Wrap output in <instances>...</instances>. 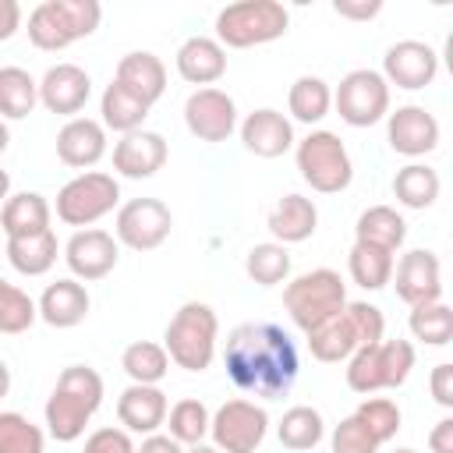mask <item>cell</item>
I'll list each match as a JSON object with an SVG mask.
<instances>
[{"label": "cell", "instance_id": "1", "mask_svg": "<svg viewBox=\"0 0 453 453\" xmlns=\"http://www.w3.org/2000/svg\"><path fill=\"white\" fill-rule=\"evenodd\" d=\"M223 365L230 382L262 400L283 396L301 372L297 347L290 333L276 322H241L230 329L226 347H223Z\"/></svg>", "mask_w": 453, "mask_h": 453}, {"label": "cell", "instance_id": "2", "mask_svg": "<svg viewBox=\"0 0 453 453\" xmlns=\"http://www.w3.org/2000/svg\"><path fill=\"white\" fill-rule=\"evenodd\" d=\"M103 375L88 365H67L57 375V386L42 407L46 414V432L57 442H74L85 435V425L103 403Z\"/></svg>", "mask_w": 453, "mask_h": 453}, {"label": "cell", "instance_id": "3", "mask_svg": "<svg viewBox=\"0 0 453 453\" xmlns=\"http://www.w3.org/2000/svg\"><path fill=\"white\" fill-rule=\"evenodd\" d=\"M382 333H386V319H382V308H379V304L347 301L340 315H333L329 322H322L319 329H311V333H304V336H308V350H311L315 361L340 365V361H347L354 350L379 343Z\"/></svg>", "mask_w": 453, "mask_h": 453}, {"label": "cell", "instance_id": "4", "mask_svg": "<svg viewBox=\"0 0 453 453\" xmlns=\"http://www.w3.org/2000/svg\"><path fill=\"white\" fill-rule=\"evenodd\" d=\"M219 319L205 301H184L163 333L166 357L184 372H205L216 357Z\"/></svg>", "mask_w": 453, "mask_h": 453}, {"label": "cell", "instance_id": "5", "mask_svg": "<svg viewBox=\"0 0 453 453\" xmlns=\"http://www.w3.org/2000/svg\"><path fill=\"white\" fill-rule=\"evenodd\" d=\"M103 21L99 0H42L28 14V39L35 50L57 53L78 39H88Z\"/></svg>", "mask_w": 453, "mask_h": 453}, {"label": "cell", "instance_id": "6", "mask_svg": "<svg viewBox=\"0 0 453 453\" xmlns=\"http://www.w3.org/2000/svg\"><path fill=\"white\" fill-rule=\"evenodd\" d=\"M347 304V287L340 280L336 269H308L301 276H294L283 287V308L290 315V322L301 333L319 329L322 322H329L333 315H340Z\"/></svg>", "mask_w": 453, "mask_h": 453}, {"label": "cell", "instance_id": "7", "mask_svg": "<svg viewBox=\"0 0 453 453\" xmlns=\"http://www.w3.org/2000/svg\"><path fill=\"white\" fill-rule=\"evenodd\" d=\"M290 14L276 0H241L216 14V42L230 50H251L287 35Z\"/></svg>", "mask_w": 453, "mask_h": 453}, {"label": "cell", "instance_id": "8", "mask_svg": "<svg viewBox=\"0 0 453 453\" xmlns=\"http://www.w3.org/2000/svg\"><path fill=\"white\" fill-rule=\"evenodd\" d=\"M414 361L418 354L411 340H379L347 357V386L365 396L379 389H396L411 379Z\"/></svg>", "mask_w": 453, "mask_h": 453}, {"label": "cell", "instance_id": "9", "mask_svg": "<svg viewBox=\"0 0 453 453\" xmlns=\"http://www.w3.org/2000/svg\"><path fill=\"white\" fill-rule=\"evenodd\" d=\"M294 159L301 170V180L319 195H340L354 180V163L340 134L333 131H311L294 145Z\"/></svg>", "mask_w": 453, "mask_h": 453}, {"label": "cell", "instance_id": "10", "mask_svg": "<svg viewBox=\"0 0 453 453\" xmlns=\"http://www.w3.org/2000/svg\"><path fill=\"white\" fill-rule=\"evenodd\" d=\"M120 202V184L110 173L99 170H85L78 177H71L60 191H57V219L67 226H92L103 216H110Z\"/></svg>", "mask_w": 453, "mask_h": 453}, {"label": "cell", "instance_id": "11", "mask_svg": "<svg viewBox=\"0 0 453 453\" xmlns=\"http://www.w3.org/2000/svg\"><path fill=\"white\" fill-rule=\"evenodd\" d=\"M333 106L343 124L350 127H372L389 113V85L379 71L357 67L347 71L333 92Z\"/></svg>", "mask_w": 453, "mask_h": 453}, {"label": "cell", "instance_id": "12", "mask_svg": "<svg viewBox=\"0 0 453 453\" xmlns=\"http://www.w3.org/2000/svg\"><path fill=\"white\" fill-rule=\"evenodd\" d=\"M265 432H269L265 407H258L255 400H244V396L226 400L209 421V435L219 453H255L262 446Z\"/></svg>", "mask_w": 453, "mask_h": 453}, {"label": "cell", "instance_id": "13", "mask_svg": "<svg viewBox=\"0 0 453 453\" xmlns=\"http://www.w3.org/2000/svg\"><path fill=\"white\" fill-rule=\"evenodd\" d=\"M173 230V212L159 198H131L117 209L113 237L131 251H156Z\"/></svg>", "mask_w": 453, "mask_h": 453}, {"label": "cell", "instance_id": "14", "mask_svg": "<svg viewBox=\"0 0 453 453\" xmlns=\"http://www.w3.org/2000/svg\"><path fill=\"white\" fill-rule=\"evenodd\" d=\"M117 258H120L117 237L99 230V226L74 230L71 241L64 244V262H67L71 276L81 280V283H96V280L110 276L117 269Z\"/></svg>", "mask_w": 453, "mask_h": 453}, {"label": "cell", "instance_id": "15", "mask_svg": "<svg viewBox=\"0 0 453 453\" xmlns=\"http://www.w3.org/2000/svg\"><path fill=\"white\" fill-rule=\"evenodd\" d=\"M389 280L396 287V297L411 308L442 301V265H439V255L428 248H411L407 255H400V262H393Z\"/></svg>", "mask_w": 453, "mask_h": 453}, {"label": "cell", "instance_id": "16", "mask_svg": "<svg viewBox=\"0 0 453 453\" xmlns=\"http://www.w3.org/2000/svg\"><path fill=\"white\" fill-rule=\"evenodd\" d=\"M386 85H396V88H407V92H418L425 85L435 81L439 74V53L421 42V39H400L386 50L382 57V71Z\"/></svg>", "mask_w": 453, "mask_h": 453}, {"label": "cell", "instance_id": "17", "mask_svg": "<svg viewBox=\"0 0 453 453\" xmlns=\"http://www.w3.org/2000/svg\"><path fill=\"white\" fill-rule=\"evenodd\" d=\"M184 124L198 142H226L237 131V103L223 88H195L184 103Z\"/></svg>", "mask_w": 453, "mask_h": 453}, {"label": "cell", "instance_id": "18", "mask_svg": "<svg viewBox=\"0 0 453 453\" xmlns=\"http://www.w3.org/2000/svg\"><path fill=\"white\" fill-rule=\"evenodd\" d=\"M386 142L393 152H400L407 159L428 156L439 145V120L432 110H425L418 103L396 106L386 113Z\"/></svg>", "mask_w": 453, "mask_h": 453}, {"label": "cell", "instance_id": "19", "mask_svg": "<svg viewBox=\"0 0 453 453\" xmlns=\"http://www.w3.org/2000/svg\"><path fill=\"white\" fill-rule=\"evenodd\" d=\"M92 96V78L85 67L78 64H53L42 78H39V103L50 110V113H60V117H78L85 110Z\"/></svg>", "mask_w": 453, "mask_h": 453}, {"label": "cell", "instance_id": "20", "mask_svg": "<svg viewBox=\"0 0 453 453\" xmlns=\"http://www.w3.org/2000/svg\"><path fill=\"white\" fill-rule=\"evenodd\" d=\"M241 142L251 156L258 159H280L283 152H290L297 145L294 138V124L273 110V106H262V110H251L244 120H241Z\"/></svg>", "mask_w": 453, "mask_h": 453}, {"label": "cell", "instance_id": "21", "mask_svg": "<svg viewBox=\"0 0 453 453\" xmlns=\"http://www.w3.org/2000/svg\"><path fill=\"white\" fill-rule=\"evenodd\" d=\"M166 138L159 131H131V134H120V142L113 145V170L120 177H131V180H145L152 173H159L166 166Z\"/></svg>", "mask_w": 453, "mask_h": 453}, {"label": "cell", "instance_id": "22", "mask_svg": "<svg viewBox=\"0 0 453 453\" xmlns=\"http://www.w3.org/2000/svg\"><path fill=\"white\" fill-rule=\"evenodd\" d=\"M166 411L170 400L159 386H138L131 382L120 396H117V421L124 432L131 435H152L166 425Z\"/></svg>", "mask_w": 453, "mask_h": 453}, {"label": "cell", "instance_id": "23", "mask_svg": "<svg viewBox=\"0 0 453 453\" xmlns=\"http://www.w3.org/2000/svg\"><path fill=\"white\" fill-rule=\"evenodd\" d=\"M106 156V127L92 117H71L57 131V159L71 170H88Z\"/></svg>", "mask_w": 453, "mask_h": 453}, {"label": "cell", "instance_id": "24", "mask_svg": "<svg viewBox=\"0 0 453 453\" xmlns=\"http://www.w3.org/2000/svg\"><path fill=\"white\" fill-rule=\"evenodd\" d=\"M39 308V319L53 329H74L88 319V308H92V297L85 290L81 280L67 276V280H57L42 290V297L35 301Z\"/></svg>", "mask_w": 453, "mask_h": 453}, {"label": "cell", "instance_id": "25", "mask_svg": "<svg viewBox=\"0 0 453 453\" xmlns=\"http://www.w3.org/2000/svg\"><path fill=\"white\" fill-rule=\"evenodd\" d=\"M113 81L120 88H127L134 99H142L145 106H152L166 92V64L149 50H134V53L120 57V64L113 71Z\"/></svg>", "mask_w": 453, "mask_h": 453}, {"label": "cell", "instance_id": "26", "mask_svg": "<svg viewBox=\"0 0 453 453\" xmlns=\"http://www.w3.org/2000/svg\"><path fill=\"white\" fill-rule=\"evenodd\" d=\"M177 74L188 85L212 88V81L226 74V50L209 35H191L177 50Z\"/></svg>", "mask_w": 453, "mask_h": 453}, {"label": "cell", "instance_id": "27", "mask_svg": "<svg viewBox=\"0 0 453 453\" xmlns=\"http://www.w3.org/2000/svg\"><path fill=\"white\" fill-rule=\"evenodd\" d=\"M319 226V209L311 198L304 195H283L273 212H269V234L276 237V244H301L315 234Z\"/></svg>", "mask_w": 453, "mask_h": 453}, {"label": "cell", "instance_id": "28", "mask_svg": "<svg viewBox=\"0 0 453 453\" xmlns=\"http://www.w3.org/2000/svg\"><path fill=\"white\" fill-rule=\"evenodd\" d=\"M50 216H53V209L39 191H18L0 209V230L7 237L42 234V230H50Z\"/></svg>", "mask_w": 453, "mask_h": 453}, {"label": "cell", "instance_id": "29", "mask_svg": "<svg viewBox=\"0 0 453 453\" xmlns=\"http://www.w3.org/2000/svg\"><path fill=\"white\" fill-rule=\"evenodd\" d=\"M354 241L382 248V251H396L407 241V223H403V216L393 205H372V209H365L357 216Z\"/></svg>", "mask_w": 453, "mask_h": 453}, {"label": "cell", "instance_id": "30", "mask_svg": "<svg viewBox=\"0 0 453 453\" xmlns=\"http://www.w3.org/2000/svg\"><path fill=\"white\" fill-rule=\"evenodd\" d=\"M57 251H60V244H57L53 230L28 234V237H7V262L21 276H46L57 262Z\"/></svg>", "mask_w": 453, "mask_h": 453}, {"label": "cell", "instance_id": "31", "mask_svg": "<svg viewBox=\"0 0 453 453\" xmlns=\"http://www.w3.org/2000/svg\"><path fill=\"white\" fill-rule=\"evenodd\" d=\"M152 106H145L142 99H134L127 88H120L117 81H110L103 88V99H99V113H103V127L117 131V134H131V131H142L145 117H149Z\"/></svg>", "mask_w": 453, "mask_h": 453}, {"label": "cell", "instance_id": "32", "mask_svg": "<svg viewBox=\"0 0 453 453\" xmlns=\"http://www.w3.org/2000/svg\"><path fill=\"white\" fill-rule=\"evenodd\" d=\"M39 103V81L25 67H0V120H25Z\"/></svg>", "mask_w": 453, "mask_h": 453}, {"label": "cell", "instance_id": "33", "mask_svg": "<svg viewBox=\"0 0 453 453\" xmlns=\"http://www.w3.org/2000/svg\"><path fill=\"white\" fill-rule=\"evenodd\" d=\"M120 368L131 382L138 386H159L170 372V357L163 350V343H152V340H134L124 347L120 354Z\"/></svg>", "mask_w": 453, "mask_h": 453}, {"label": "cell", "instance_id": "34", "mask_svg": "<svg viewBox=\"0 0 453 453\" xmlns=\"http://www.w3.org/2000/svg\"><path fill=\"white\" fill-rule=\"evenodd\" d=\"M276 435H280V446L294 449V453H304V449H315L326 435V421L315 407L308 403H297L290 411H283L280 425H276Z\"/></svg>", "mask_w": 453, "mask_h": 453}, {"label": "cell", "instance_id": "35", "mask_svg": "<svg viewBox=\"0 0 453 453\" xmlns=\"http://www.w3.org/2000/svg\"><path fill=\"white\" fill-rule=\"evenodd\" d=\"M439 188H442L439 173L432 166H425V163H407L393 177V195L407 209H428V205H435Z\"/></svg>", "mask_w": 453, "mask_h": 453}, {"label": "cell", "instance_id": "36", "mask_svg": "<svg viewBox=\"0 0 453 453\" xmlns=\"http://www.w3.org/2000/svg\"><path fill=\"white\" fill-rule=\"evenodd\" d=\"M290 117L301 124H319L333 110V88L319 74H301L287 92Z\"/></svg>", "mask_w": 453, "mask_h": 453}, {"label": "cell", "instance_id": "37", "mask_svg": "<svg viewBox=\"0 0 453 453\" xmlns=\"http://www.w3.org/2000/svg\"><path fill=\"white\" fill-rule=\"evenodd\" d=\"M347 269H350V280L365 290H382L393 276V251H382V248H372V244H357L350 248L347 255Z\"/></svg>", "mask_w": 453, "mask_h": 453}, {"label": "cell", "instance_id": "38", "mask_svg": "<svg viewBox=\"0 0 453 453\" xmlns=\"http://www.w3.org/2000/svg\"><path fill=\"white\" fill-rule=\"evenodd\" d=\"M209 407L195 396H184L177 400L170 411H166V428H170V439H177L180 446H198L205 435H209Z\"/></svg>", "mask_w": 453, "mask_h": 453}, {"label": "cell", "instance_id": "39", "mask_svg": "<svg viewBox=\"0 0 453 453\" xmlns=\"http://www.w3.org/2000/svg\"><path fill=\"white\" fill-rule=\"evenodd\" d=\"M244 273L258 283V287H276V283H287L290 276V251L276 241H265V244H255L248 248L244 255Z\"/></svg>", "mask_w": 453, "mask_h": 453}, {"label": "cell", "instance_id": "40", "mask_svg": "<svg viewBox=\"0 0 453 453\" xmlns=\"http://www.w3.org/2000/svg\"><path fill=\"white\" fill-rule=\"evenodd\" d=\"M414 340L428 343V347H446L453 340V308L442 301H428V304H414L411 319H407Z\"/></svg>", "mask_w": 453, "mask_h": 453}, {"label": "cell", "instance_id": "41", "mask_svg": "<svg viewBox=\"0 0 453 453\" xmlns=\"http://www.w3.org/2000/svg\"><path fill=\"white\" fill-rule=\"evenodd\" d=\"M0 453H46V432L18 411H0Z\"/></svg>", "mask_w": 453, "mask_h": 453}, {"label": "cell", "instance_id": "42", "mask_svg": "<svg viewBox=\"0 0 453 453\" xmlns=\"http://www.w3.org/2000/svg\"><path fill=\"white\" fill-rule=\"evenodd\" d=\"M35 319H39L35 301H32L21 287H14V283H7V280L0 276V333L18 336V333L32 329Z\"/></svg>", "mask_w": 453, "mask_h": 453}, {"label": "cell", "instance_id": "43", "mask_svg": "<svg viewBox=\"0 0 453 453\" xmlns=\"http://www.w3.org/2000/svg\"><path fill=\"white\" fill-rule=\"evenodd\" d=\"M354 414L368 425V432H372L382 446L400 432V421H403L400 407H396L389 396H368V400H361V403H357V411H354Z\"/></svg>", "mask_w": 453, "mask_h": 453}, {"label": "cell", "instance_id": "44", "mask_svg": "<svg viewBox=\"0 0 453 453\" xmlns=\"http://www.w3.org/2000/svg\"><path fill=\"white\" fill-rule=\"evenodd\" d=\"M329 449H333V453H379L382 442L368 432V425H365L357 414H350V418H343V421L333 428Z\"/></svg>", "mask_w": 453, "mask_h": 453}, {"label": "cell", "instance_id": "45", "mask_svg": "<svg viewBox=\"0 0 453 453\" xmlns=\"http://www.w3.org/2000/svg\"><path fill=\"white\" fill-rule=\"evenodd\" d=\"M81 453H134V442H131V432L106 425V428H96L85 439V449Z\"/></svg>", "mask_w": 453, "mask_h": 453}, {"label": "cell", "instance_id": "46", "mask_svg": "<svg viewBox=\"0 0 453 453\" xmlns=\"http://www.w3.org/2000/svg\"><path fill=\"white\" fill-rule=\"evenodd\" d=\"M428 386H432V396H435L439 407H453V365L449 361H442V365L432 368Z\"/></svg>", "mask_w": 453, "mask_h": 453}, {"label": "cell", "instance_id": "47", "mask_svg": "<svg viewBox=\"0 0 453 453\" xmlns=\"http://www.w3.org/2000/svg\"><path fill=\"white\" fill-rule=\"evenodd\" d=\"M333 11H336L340 18H350V21H368V18H375V14L382 11V4H379V0H361V4H354V0H336Z\"/></svg>", "mask_w": 453, "mask_h": 453}, {"label": "cell", "instance_id": "48", "mask_svg": "<svg viewBox=\"0 0 453 453\" xmlns=\"http://www.w3.org/2000/svg\"><path fill=\"white\" fill-rule=\"evenodd\" d=\"M21 28V4L18 0H0V42H7Z\"/></svg>", "mask_w": 453, "mask_h": 453}, {"label": "cell", "instance_id": "49", "mask_svg": "<svg viewBox=\"0 0 453 453\" xmlns=\"http://www.w3.org/2000/svg\"><path fill=\"white\" fill-rule=\"evenodd\" d=\"M428 449L432 453H453V418L435 421V428L428 432Z\"/></svg>", "mask_w": 453, "mask_h": 453}, {"label": "cell", "instance_id": "50", "mask_svg": "<svg viewBox=\"0 0 453 453\" xmlns=\"http://www.w3.org/2000/svg\"><path fill=\"white\" fill-rule=\"evenodd\" d=\"M134 453H184V446L163 432H152L142 439V446H134Z\"/></svg>", "mask_w": 453, "mask_h": 453}, {"label": "cell", "instance_id": "51", "mask_svg": "<svg viewBox=\"0 0 453 453\" xmlns=\"http://www.w3.org/2000/svg\"><path fill=\"white\" fill-rule=\"evenodd\" d=\"M11 393V368H7V361H0V400Z\"/></svg>", "mask_w": 453, "mask_h": 453}, {"label": "cell", "instance_id": "52", "mask_svg": "<svg viewBox=\"0 0 453 453\" xmlns=\"http://www.w3.org/2000/svg\"><path fill=\"white\" fill-rule=\"evenodd\" d=\"M11 198V173L7 170H0V209H4V202Z\"/></svg>", "mask_w": 453, "mask_h": 453}, {"label": "cell", "instance_id": "53", "mask_svg": "<svg viewBox=\"0 0 453 453\" xmlns=\"http://www.w3.org/2000/svg\"><path fill=\"white\" fill-rule=\"evenodd\" d=\"M184 453H219L216 446H205V442H198V446H188Z\"/></svg>", "mask_w": 453, "mask_h": 453}, {"label": "cell", "instance_id": "54", "mask_svg": "<svg viewBox=\"0 0 453 453\" xmlns=\"http://www.w3.org/2000/svg\"><path fill=\"white\" fill-rule=\"evenodd\" d=\"M7 142H11V131H7V124H4V120H0V152H4V149H7Z\"/></svg>", "mask_w": 453, "mask_h": 453}, {"label": "cell", "instance_id": "55", "mask_svg": "<svg viewBox=\"0 0 453 453\" xmlns=\"http://www.w3.org/2000/svg\"><path fill=\"white\" fill-rule=\"evenodd\" d=\"M393 453H418V449H407V446H403V449H393Z\"/></svg>", "mask_w": 453, "mask_h": 453}]
</instances>
